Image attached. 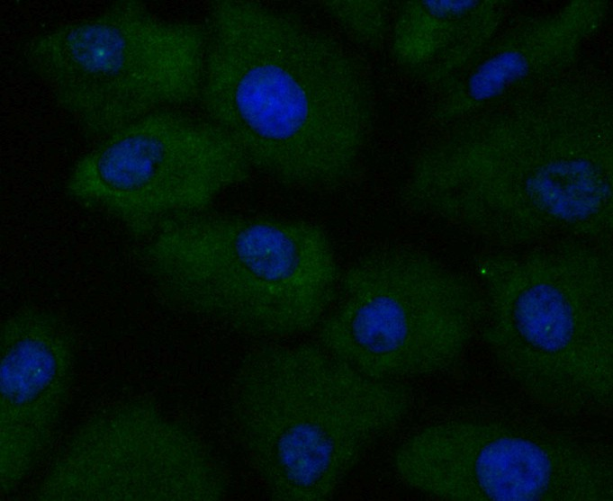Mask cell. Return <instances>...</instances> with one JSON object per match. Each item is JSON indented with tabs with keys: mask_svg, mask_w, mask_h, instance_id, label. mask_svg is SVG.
<instances>
[{
	"mask_svg": "<svg viewBox=\"0 0 613 501\" xmlns=\"http://www.w3.org/2000/svg\"><path fill=\"white\" fill-rule=\"evenodd\" d=\"M75 341L67 324L37 308L9 316L0 332V483L14 492L52 445L71 393Z\"/></svg>",
	"mask_w": 613,
	"mask_h": 501,
	"instance_id": "11",
	"label": "cell"
},
{
	"mask_svg": "<svg viewBox=\"0 0 613 501\" xmlns=\"http://www.w3.org/2000/svg\"><path fill=\"white\" fill-rule=\"evenodd\" d=\"M481 330L495 363L528 400L564 416L613 402V264L604 245L562 240L477 263Z\"/></svg>",
	"mask_w": 613,
	"mask_h": 501,
	"instance_id": "3",
	"label": "cell"
},
{
	"mask_svg": "<svg viewBox=\"0 0 613 501\" xmlns=\"http://www.w3.org/2000/svg\"><path fill=\"white\" fill-rule=\"evenodd\" d=\"M526 59L518 52L501 53L481 64L467 78L458 93L452 110L464 107L466 103L483 101L500 93L514 79L526 71Z\"/></svg>",
	"mask_w": 613,
	"mask_h": 501,
	"instance_id": "14",
	"label": "cell"
},
{
	"mask_svg": "<svg viewBox=\"0 0 613 501\" xmlns=\"http://www.w3.org/2000/svg\"><path fill=\"white\" fill-rule=\"evenodd\" d=\"M203 24L198 102L251 170L307 192L354 179L375 120L362 62L325 31L256 1H213Z\"/></svg>",
	"mask_w": 613,
	"mask_h": 501,
	"instance_id": "1",
	"label": "cell"
},
{
	"mask_svg": "<svg viewBox=\"0 0 613 501\" xmlns=\"http://www.w3.org/2000/svg\"><path fill=\"white\" fill-rule=\"evenodd\" d=\"M408 488L448 501H611L609 452L593 441L498 418L419 428L395 449Z\"/></svg>",
	"mask_w": 613,
	"mask_h": 501,
	"instance_id": "8",
	"label": "cell"
},
{
	"mask_svg": "<svg viewBox=\"0 0 613 501\" xmlns=\"http://www.w3.org/2000/svg\"><path fill=\"white\" fill-rule=\"evenodd\" d=\"M205 44L204 24L122 0L33 36L23 58L84 134L101 139L151 112L198 101Z\"/></svg>",
	"mask_w": 613,
	"mask_h": 501,
	"instance_id": "5",
	"label": "cell"
},
{
	"mask_svg": "<svg viewBox=\"0 0 613 501\" xmlns=\"http://www.w3.org/2000/svg\"><path fill=\"white\" fill-rule=\"evenodd\" d=\"M473 1L407 2L392 19L390 44L395 60L416 68L430 63L450 67L464 53Z\"/></svg>",
	"mask_w": 613,
	"mask_h": 501,
	"instance_id": "12",
	"label": "cell"
},
{
	"mask_svg": "<svg viewBox=\"0 0 613 501\" xmlns=\"http://www.w3.org/2000/svg\"><path fill=\"white\" fill-rule=\"evenodd\" d=\"M228 494L224 468L203 438L140 399L80 424L33 495L45 501H221Z\"/></svg>",
	"mask_w": 613,
	"mask_h": 501,
	"instance_id": "10",
	"label": "cell"
},
{
	"mask_svg": "<svg viewBox=\"0 0 613 501\" xmlns=\"http://www.w3.org/2000/svg\"><path fill=\"white\" fill-rule=\"evenodd\" d=\"M320 4L330 19L359 47L378 50L390 38L392 19L387 2L331 0Z\"/></svg>",
	"mask_w": 613,
	"mask_h": 501,
	"instance_id": "13",
	"label": "cell"
},
{
	"mask_svg": "<svg viewBox=\"0 0 613 501\" xmlns=\"http://www.w3.org/2000/svg\"><path fill=\"white\" fill-rule=\"evenodd\" d=\"M411 403L403 382L369 377L318 342H268L239 360L228 410L272 500L325 501Z\"/></svg>",
	"mask_w": 613,
	"mask_h": 501,
	"instance_id": "2",
	"label": "cell"
},
{
	"mask_svg": "<svg viewBox=\"0 0 613 501\" xmlns=\"http://www.w3.org/2000/svg\"><path fill=\"white\" fill-rule=\"evenodd\" d=\"M592 190L584 154H489L461 141L421 154L401 195L414 212L512 250L587 240Z\"/></svg>",
	"mask_w": 613,
	"mask_h": 501,
	"instance_id": "7",
	"label": "cell"
},
{
	"mask_svg": "<svg viewBox=\"0 0 613 501\" xmlns=\"http://www.w3.org/2000/svg\"><path fill=\"white\" fill-rule=\"evenodd\" d=\"M251 171L212 121L165 109L99 139L71 168L66 191L147 237L170 218L208 210Z\"/></svg>",
	"mask_w": 613,
	"mask_h": 501,
	"instance_id": "9",
	"label": "cell"
},
{
	"mask_svg": "<svg viewBox=\"0 0 613 501\" xmlns=\"http://www.w3.org/2000/svg\"><path fill=\"white\" fill-rule=\"evenodd\" d=\"M318 343L365 375L401 381L458 364L481 330L480 285L434 255L384 246L341 273Z\"/></svg>",
	"mask_w": 613,
	"mask_h": 501,
	"instance_id": "6",
	"label": "cell"
},
{
	"mask_svg": "<svg viewBox=\"0 0 613 501\" xmlns=\"http://www.w3.org/2000/svg\"><path fill=\"white\" fill-rule=\"evenodd\" d=\"M140 258L171 308L271 340L318 327L342 273L316 223L208 210L163 221Z\"/></svg>",
	"mask_w": 613,
	"mask_h": 501,
	"instance_id": "4",
	"label": "cell"
}]
</instances>
